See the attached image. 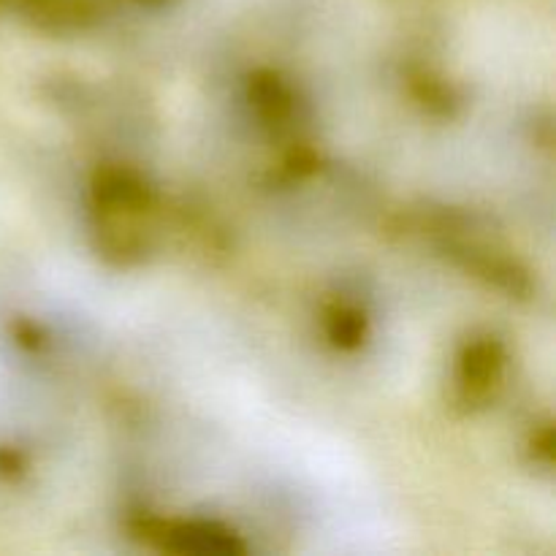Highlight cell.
Listing matches in <instances>:
<instances>
[{"label": "cell", "instance_id": "7a4b0ae2", "mask_svg": "<svg viewBox=\"0 0 556 556\" xmlns=\"http://www.w3.org/2000/svg\"><path fill=\"white\" fill-rule=\"evenodd\" d=\"M505 372V351L494 337H481L472 340L462 351L459 372H456V389L465 407H481L503 386Z\"/></svg>", "mask_w": 556, "mask_h": 556}, {"label": "cell", "instance_id": "5b68a950", "mask_svg": "<svg viewBox=\"0 0 556 556\" xmlns=\"http://www.w3.org/2000/svg\"><path fill=\"white\" fill-rule=\"evenodd\" d=\"M326 334L340 351H353L367 337V318L356 307H331L326 315Z\"/></svg>", "mask_w": 556, "mask_h": 556}, {"label": "cell", "instance_id": "6da1fadb", "mask_svg": "<svg viewBox=\"0 0 556 556\" xmlns=\"http://www.w3.org/2000/svg\"><path fill=\"white\" fill-rule=\"evenodd\" d=\"M92 206L101 231V250L119 264L141 258L147 248L141 220L152 210V193L130 168L106 166L92 179Z\"/></svg>", "mask_w": 556, "mask_h": 556}, {"label": "cell", "instance_id": "3957f363", "mask_svg": "<svg viewBox=\"0 0 556 556\" xmlns=\"http://www.w3.org/2000/svg\"><path fill=\"white\" fill-rule=\"evenodd\" d=\"M157 541L163 548L177 554L195 556H237L244 552V543L239 541L237 532L217 521H179V525H166L157 532Z\"/></svg>", "mask_w": 556, "mask_h": 556}, {"label": "cell", "instance_id": "277c9868", "mask_svg": "<svg viewBox=\"0 0 556 556\" xmlns=\"http://www.w3.org/2000/svg\"><path fill=\"white\" fill-rule=\"evenodd\" d=\"M250 103H253L261 123L271 130L288 128L293 109H296L293 106V92L271 71H258L255 76H250Z\"/></svg>", "mask_w": 556, "mask_h": 556}]
</instances>
